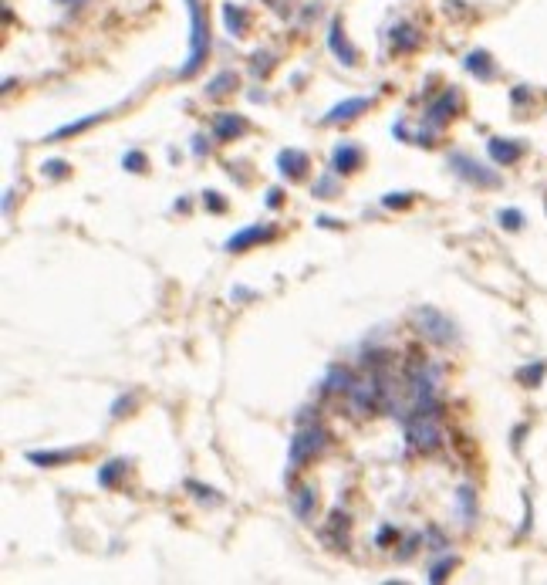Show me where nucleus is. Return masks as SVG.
I'll list each match as a JSON object with an SVG mask.
<instances>
[{
    "mask_svg": "<svg viewBox=\"0 0 547 585\" xmlns=\"http://www.w3.org/2000/svg\"><path fill=\"white\" fill-rule=\"evenodd\" d=\"M186 7H189V27H193V34H189V58L179 68V78H193L203 68V58H207V51H209V27H207L203 4L200 0H186Z\"/></svg>",
    "mask_w": 547,
    "mask_h": 585,
    "instance_id": "obj_1",
    "label": "nucleus"
},
{
    "mask_svg": "<svg viewBox=\"0 0 547 585\" xmlns=\"http://www.w3.org/2000/svg\"><path fill=\"white\" fill-rule=\"evenodd\" d=\"M413 325L419 329V335L433 345H453L456 342V325L446 315L433 308V305H419L413 308Z\"/></svg>",
    "mask_w": 547,
    "mask_h": 585,
    "instance_id": "obj_2",
    "label": "nucleus"
},
{
    "mask_svg": "<svg viewBox=\"0 0 547 585\" xmlns=\"http://www.w3.org/2000/svg\"><path fill=\"white\" fill-rule=\"evenodd\" d=\"M328 447V429L321 427H301L294 436H291V450H287V460H291V467H301L307 464L311 457H318L321 450Z\"/></svg>",
    "mask_w": 547,
    "mask_h": 585,
    "instance_id": "obj_3",
    "label": "nucleus"
},
{
    "mask_svg": "<svg viewBox=\"0 0 547 585\" xmlns=\"http://www.w3.org/2000/svg\"><path fill=\"white\" fill-rule=\"evenodd\" d=\"M450 170H453L456 176H463V179H470V183H476V186H483V190L500 186V176L493 173V170H487V166H480L476 159L463 156V153H453V156H450Z\"/></svg>",
    "mask_w": 547,
    "mask_h": 585,
    "instance_id": "obj_4",
    "label": "nucleus"
},
{
    "mask_svg": "<svg viewBox=\"0 0 547 585\" xmlns=\"http://www.w3.org/2000/svg\"><path fill=\"white\" fill-rule=\"evenodd\" d=\"M456 105H459V95H456L453 88H450V92H443V95L436 98L433 105L426 109V129L419 132V142H422V139H429V136H433V132L439 129V125H446V122L453 118Z\"/></svg>",
    "mask_w": 547,
    "mask_h": 585,
    "instance_id": "obj_5",
    "label": "nucleus"
},
{
    "mask_svg": "<svg viewBox=\"0 0 547 585\" xmlns=\"http://www.w3.org/2000/svg\"><path fill=\"white\" fill-rule=\"evenodd\" d=\"M372 109V98H345L341 105H335L328 116H324V125H338V122H352V118H359L361 112H368Z\"/></svg>",
    "mask_w": 547,
    "mask_h": 585,
    "instance_id": "obj_6",
    "label": "nucleus"
},
{
    "mask_svg": "<svg viewBox=\"0 0 547 585\" xmlns=\"http://www.w3.org/2000/svg\"><path fill=\"white\" fill-rule=\"evenodd\" d=\"M274 237V230L267 227V223H254V227H244V230H237V234L227 240V251H233V254H240V251H247L250 244H257V240H270Z\"/></svg>",
    "mask_w": 547,
    "mask_h": 585,
    "instance_id": "obj_7",
    "label": "nucleus"
},
{
    "mask_svg": "<svg viewBox=\"0 0 547 585\" xmlns=\"http://www.w3.org/2000/svg\"><path fill=\"white\" fill-rule=\"evenodd\" d=\"M244 132H247V122H244V116H237V112H220V116L213 118V136L223 139V142L244 136Z\"/></svg>",
    "mask_w": 547,
    "mask_h": 585,
    "instance_id": "obj_8",
    "label": "nucleus"
},
{
    "mask_svg": "<svg viewBox=\"0 0 547 585\" xmlns=\"http://www.w3.org/2000/svg\"><path fill=\"white\" fill-rule=\"evenodd\" d=\"M359 166H361V149L359 146H352V142L335 146V153H331V170H335V173H355Z\"/></svg>",
    "mask_w": 547,
    "mask_h": 585,
    "instance_id": "obj_9",
    "label": "nucleus"
},
{
    "mask_svg": "<svg viewBox=\"0 0 547 585\" xmlns=\"http://www.w3.org/2000/svg\"><path fill=\"white\" fill-rule=\"evenodd\" d=\"M487 149H490V159L500 163V166H510V163H517V159L524 156V146L517 139H490Z\"/></svg>",
    "mask_w": 547,
    "mask_h": 585,
    "instance_id": "obj_10",
    "label": "nucleus"
},
{
    "mask_svg": "<svg viewBox=\"0 0 547 585\" xmlns=\"http://www.w3.org/2000/svg\"><path fill=\"white\" fill-rule=\"evenodd\" d=\"M277 170H281L287 179H301L307 173V156L301 149H281L277 153Z\"/></svg>",
    "mask_w": 547,
    "mask_h": 585,
    "instance_id": "obj_11",
    "label": "nucleus"
},
{
    "mask_svg": "<svg viewBox=\"0 0 547 585\" xmlns=\"http://www.w3.org/2000/svg\"><path fill=\"white\" fill-rule=\"evenodd\" d=\"M71 457H78V450H44V453H27L31 464H41V467H55V464H68Z\"/></svg>",
    "mask_w": 547,
    "mask_h": 585,
    "instance_id": "obj_12",
    "label": "nucleus"
},
{
    "mask_svg": "<svg viewBox=\"0 0 547 585\" xmlns=\"http://www.w3.org/2000/svg\"><path fill=\"white\" fill-rule=\"evenodd\" d=\"M125 467H129V464H125L122 457H115V460H109L105 467H98V488H115L118 477L125 474Z\"/></svg>",
    "mask_w": 547,
    "mask_h": 585,
    "instance_id": "obj_13",
    "label": "nucleus"
},
{
    "mask_svg": "<svg viewBox=\"0 0 547 585\" xmlns=\"http://www.w3.org/2000/svg\"><path fill=\"white\" fill-rule=\"evenodd\" d=\"M223 20H227V31H230V34H237V38L247 31V14L240 11V7H233V4L223 7Z\"/></svg>",
    "mask_w": 547,
    "mask_h": 585,
    "instance_id": "obj_14",
    "label": "nucleus"
},
{
    "mask_svg": "<svg viewBox=\"0 0 547 585\" xmlns=\"http://www.w3.org/2000/svg\"><path fill=\"white\" fill-rule=\"evenodd\" d=\"M233 85H237V75H233V71H220V75L207 85V95L209 98H220V95H227Z\"/></svg>",
    "mask_w": 547,
    "mask_h": 585,
    "instance_id": "obj_15",
    "label": "nucleus"
},
{
    "mask_svg": "<svg viewBox=\"0 0 547 585\" xmlns=\"http://www.w3.org/2000/svg\"><path fill=\"white\" fill-rule=\"evenodd\" d=\"M338 34H341V27H338V20H335V24H331V51H335L345 64H355V51H352V48L345 44V38H338Z\"/></svg>",
    "mask_w": 547,
    "mask_h": 585,
    "instance_id": "obj_16",
    "label": "nucleus"
},
{
    "mask_svg": "<svg viewBox=\"0 0 547 585\" xmlns=\"http://www.w3.org/2000/svg\"><path fill=\"white\" fill-rule=\"evenodd\" d=\"M466 68H470L473 75H480V78H493V64L483 51H473L470 58H466Z\"/></svg>",
    "mask_w": 547,
    "mask_h": 585,
    "instance_id": "obj_17",
    "label": "nucleus"
},
{
    "mask_svg": "<svg viewBox=\"0 0 547 585\" xmlns=\"http://www.w3.org/2000/svg\"><path fill=\"white\" fill-rule=\"evenodd\" d=\"M102 118H105V112H98V116L81 118V122H71V125H61V129H55V139H61V136H78V132H85L88 125H95V122H102Z\"/></svg>",
    "mask_w": 547,
    "mask_h": 585,
    "instance_id": "obj_18",
    "label": "nucleus"
},
{
    "mask_svg": "<svg viewBox=\"0 0 547 585\" xmlns=\"http://www.w3.org/2000/svg\"><path fill=\"white\" fill-rule=\"evenodd\" d=\"M419 34H415L413 27H406V24H402V27H396V31H392V44H396V48H402V51H409V48H415V44H419Z\"/></svg>",
    "mask_w": 547,
    "mask_h": 585,
    "instance_id": "obj_19",
    "label": "nucleus"
},
{
    "mask_svg": "<svg viewBox=\"0 0 547 585\" xmlns=\"http://www.w3.org/2000/svg\"><path fill=\"white\" fill-rule=\"evenodd\" d=\"M311 507H314V490L301 488L298 494H294V511H298L301 518H311Z\"/></svg>",
    "mask_w": 547,
    "mask_h": 585,
    "instance_id": "obj_20",
    "label": "nucleus"
},
{
    "mask_svg": "<svg viewBox=\"0 0 547 585\" xmlns=\"http://www.w3.org/2000/svg\"><path fill=\"white\" fill-rule=\"evenodd\" d=\"M520 376V383H527V386H537L541 379H544V366L541 362H534V366H524V369L517 372Z\"/></svg>",
    "mask_w": 547,
    "mask_h": 585,
    "instance_id": "obj_21",
    "label": "nucleus"
},
{
    "mask_svg": "<svg viewBox=\"0 0 547 585\" xmlns=\"http://www.w3.org/2000/svg\"><path fill=\"white\" fill-rule=\"evenodd\" d=\"M500 227L520 230V227H524V214H520V210H500Z\"/></svg>",
    "mask_w": 547,
    "mask_h": 585,
    "instance_id": "obj_22",
    "label": "nucleus"
},
{
    "mask_svg": "<svg viewBox=\"0 0 547 585\" xmlns=\"http://www.w3.org/2000/svg\"><path fill=\"white\" fill-rule=\"evenodd\" d=\"M456 501H459V507H463V518L470 521V518H473V490L470 488H459Z\"/></svg>",
    "mask_w": 547,
    "mask_h": 585,
    "instance_id": "obj_23",
    "label": "nucleus"
},
{
    "mask_svg": "<svg viewBox=\"0 0 547 585\" xmlns=\"http://www.w3.org/2000/svg\"><path fill=\"white\" fill-rule=\"evenodd\" d=\"M41 170L51 176V179H61V176H68V163H61V159H51V163H44Z\"/></svg>",
    "mask_w": 547,
    "mask_h": 585,
    "instance_id": "obj_24",
    "label": "nucleus"
},
{
    "mask_svg": "<svg viewBox=\"0 0 547 585\" xmlns=\"http://www.w3.org/2000/svg\"><path fill=\"white\" fill-rule=\"evenodd\" d=\"M122 163H125V170H132V173H142V170H146V156H142V153H125V159H122Z\"/></svg>",
    "mask_w": 547,
    "mask_h": 585,
    "instance_id": "obj_25",
    "label": "nucleus"
},
{
    "mask_svg": "<svg viewBox=\"0 0 547 585\" xmlns=\"http://www.w3.org/2000/svg\"><path fill=\"white\" fill-rule=\"evenodd\" d=\"M450 568H453V558H443L439 565H433V572H429V582H443Z\"/></svg>",
    "mask_w": 547,
    "mask_h": 585,
    "instance_id": "obj_26",
    "label": "nucleus"
},
{
    "mask_svg": "<svg viewBox=\"0 0 547 585\" xmlns=\"http://www.w3.org/2000/svg\"><path fill=\"white\" fill-rule=\"evenodd\" d=\"M382 203L385 207H406V203H413V193H389Z\"/></svg>",
    "mask_w": 547,
    "mask_h": 585,
    "instance_id": "obj_27",
    "label": "nucleus"
},
{
    "mask_svg": "<svg viewBox=\"0 0 547 585\" xmlns=\"http://www.w3.org/2000/svg\"><path fill=\"white\" fill-rule=\"evenodd\" d=\"M203 203H207L209 210H216V214H220V210H223V207H227V203H223V200H220V193H207V200H203Z\"/></svg>",
    "mask_w": 547,
    "mask_h": 585,
    "instance_id": "obj_28",
    "label": "nucleus"
},
{
    "mask_svg": "<svg viewBox=\"0 0 547 585\" xmlns=\"http://www.w3.org/2000/svg\"><path fill=\"white\" fill-rule=\"evenodd\" d=\"M331 190H335V183H331V176H324V179H321L318 186H314V193H331Z\"/></svg>",
    "mask_w": 547,
    "mask_h": 585,
    "instance_id": "obj_29",
    "label": "nucleus"
},
{
    "mask_svg": "<svg viewBox=\"0 0 547 585\" xmlns=\"http://www.w3.org/2000/svg\"><path fill=\"white\" fill-rule=\"evenodd\" d=\"M267 207H281V190H270V193H267Z\"/></svg>",
    "mask_w": 547,
    "mask_h": 585,
    "instance_id": "obj_30",
    "label": "nucleus"
},
{
    "mask_svg": "<svg viewBox=\"0 0 547 585\" xmlns=\"http://www.w3.org/2000/svg\"><path fill=\"white\" fill-rule=\"evenodd\" d=\"M61 4H81V0H61Z\"/></svg>",
    "mask_w": 547,
    "mask_h": 585,
    "instance_id": "obj_31",
    "label": "nucleus"
}]
</instances>
